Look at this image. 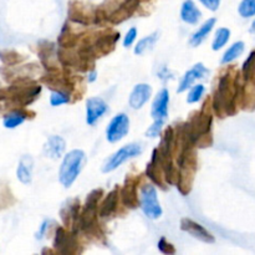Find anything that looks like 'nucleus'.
Masks as SVG:
<instances>
[{
    "instance_id": "38",
    "label": "nucleus",
    "mask_w": 255,
    "mask_h": 255,
    "mask_svg": "<svg viewBox=\"0 0 255 255\" xmlns=\"http://www.w3.org/2000/svg\"><path fill=\"white\" fill-rule=\"evenodd\" d=\"M158 77L162 80V81L166 82V81H169V80L174 79V75H173V72L168 69V67L163 66L158 71Z\"/></svg>"
},
{
    "instance_id": "20",
    "label": "nucleus",
    "mask_w": 255,
    "mask_h": 255,
    "mask_svg": "<svg viewBox=\"0 0 255 255\" xmlns=\"http://www.w3.org/2000/svg\"><path fill=\"white\" fill-rule=\"evenodd\" d=\"M119 199H120V188L119 187H116V188L112 189V191L105 197V199L99 206V216L101 217V218H109V217L114 216V214L117 212Z\"/></svg>"
},
{
    "instance_id": "35",
    "label": "nucleus",
    "mask_w": 255,
    "mask_h": 255,
    "mask_svg": "<svg viewBox=\"0 0 255 255\" xmlns=\"http://www.w3.org/2000/svg\"><path fill=\"white\" fill-rule=\"evenodd\" d=\"M164 121H161V120H154L153 124L149 126V128L146 131V136L151 137V138H154V137H158L161 134L162 128H163Z\"/></svg>"
},
{
    "instance_id": "33",
    "label": "nucleus",
    "mask_w": 255,
    "mask_h": 255,
    "mask_svg": "<svg viewBox=\"0 0 255 255\" xmlns=\"http://www.w3.org/2000/svg\"><path fill=\"white\" fill-rule=\"evenodd\" d=\"M70 97L71 95L65 91H52L51 96H50V104L54 107L61 106V105L69 104Z\"/></svg>"
},
{
    "instance_id": "12",
    "label": "nucleus",
    "mask_w": 255,
    "mask_h": 255,
    "mask_svg": "<svg viewBox=\"0 0 255 255\" xmlns=\"http://www.w3.org/2000/svg\"><path fill=\"white\" fill-rule=\"evenodd\" d=\"M181 229L193 238L198 239V241L203 242L207 244H213L216 242L213 234L211 232L207 231L203 226H201L197 222L192 221L191 218H183L181 219Z\"/></svg>"
},
{
    "instance_id": "11",
    "label": "nucleus",
    "mask_w": 255,
    "mask_h": 255,
    "mask_svg": "<svg viewBox=\"0 0 255 255\" xmlns=\"http://www.w3.org/2000/svg\"><path fill=\"white\" fill-rule=\"evenodd\" d=\"M129 131V119L126 114H119L110 121L106 128V138L110 143L120 142Z\"/></svg>"
},
{
    "instance_id": "17",
    "label": "nucleus",
    "mask_w": 255,
    "mask_h": 255,
    "mask_svg": "<svg viewBox=\"0 0 255 255\" xmlns=\"http://www.w3.org/2000/svg\"><path fill=\"white\" fill-rule=\"evenodd\" d=\"M168 104H169V92L167 89H162L154 97L153 104L151 109V116L153 120H161L164 121L168 116Z\"/></svg>"
},
{
    "instance_id": "34",
    "label": "nucleus",
    "mask_w": 255,
    "mask_h": 255,
    "mask_svg": "<svg viewBox=\"0 0 255 255\" xmlns=\"http://www.w3.org/2000/svg\"><path fill=\"white\" fill-rule=\"evenodd\" d=\"M204 91H206V89H204V86L202 84L194 85L191 89V91H189L188 96H187V102L188 104H196V102H198L202 99V96H203Z\"/></svg>"
},
{
    "instance_id": "21",
    "label": "nucleus",
    "mask_w": 255,
    "mask_h": 255,
    "mask_svg": "<svg viewBox=\"0 0 255 255\" xmlns=\"http://www.w3.org/2000/svg\"><path fill=\"white\" fill-rule=\"evenodd\" d=\"M66 149V142L61 136H51L44 144V154L51 159H59Z\"/></svg>"
},
{
    "instance_id": "7",
    "label": "nucleus",
    "mask_w": 255,
    "mask_h": 255,
    "mask_svg": "<svg viewBox=\"0 0 255 255\" xmlns=\"http://www.w3.org/2000/svg\"><path fill=\"white\" fill-rule=\"evenodd\" d=\"M142 146L138 143H129L124 146L122 148H120L119 151L115 152L111 157L105 161V163L102 164L101 171L104 173H110V172L115 171V169L119 168L122 163H125L128 159L133 158V157L139 156L142 153Z\"/></svg>"
},
{
    "instance_id": "18",
    "label": "nucleus",
    "mask_w": 255,
    "mask_h": 255,
    "mask_svg": "<svg viewBox=\"0 0 255 255\" xmlns=\"http://www.w3.org/2000/svg\"><path fill=\"white\" fill-rule=\"evenodd\" d=\"M152 95V87L147 84H138L133 87L129 95L128 104L133 110H139L146 105Z\"/></svg>"
},
{
    "instance_id": "32",
    "label": "nucleus",
    "mask_w": 255,
    "mask_h": 255,
    "mask_svg": "<svg viewBox=\"0 0 255 255\" xmlns=\"http://www.w3.org/2000/svg\"><path fill=\"white\" fill-rule=\"evenodd\" d=\"M238 12L242 17H246V19L255 16V0H242Z\"/></svg>"
},
{
    "instance_id": "1",
    "label": "nucleus",
    "mask_w": 255,
    "mask_h": 255,
    "mask_svg": "<svg viewBox=\"0 0 255 255\" xmlns=\"http://www.w3.org/2000/svg\"><path fill=\"white\" fill-rule=\"evenodd\" d=\"M242 82V75L236 67L229 66L222 72L212 99V109L217 116L224 119L238 112Z\"/></svg>"
},
{
    "instance_id": "29",
    "label": "nucleus",
    "mask_w": 255,
    "mask_h": 255,
    "mask_svg": "<svg viewBox=\"0 0 255 255\" xmlns=\"http://www.w3.org/2000/svg\"><path fill=\"white\" fill-rule=\"evenodd\" d=\"M244 51V42L243 41H238V42H234L226 52H224L223 57H222V64L226 65L229 64V62L234 61L237 57L241 56Z\"/></svg>"
},
{
    "instance_id": "22",
    "label": "nucleus",
    "mask_w": 255,
    "mask_h": 255,
    "mask_svg": "<svg viewBox=\"0 0 255 255\" xmlns=\"http://www.w3.org/2000/svg\"><path fill=\"white\" fill-rule=\"evenodd\" d=\"M202 12L193 0H186L181 7V19L189 25H196L201 20Z\"/></svg>"
},
{
    "instance_id": "6",
    "label": "nucleus",
    "mask_w": 255,
    "mask_h": 255,
    "mask_svg": "<svg viewBox=\"0 0 255 255\" xmlns=\"http://www.w3.org/2000/svg\"><path fill=\"white\" fill-rule=\"evenodd\" d=\"M138 201L139 207L147 218L158 219L163 213L158 197H157V191L152 184L146 183L141 187Z\"/></svg>"
},
{
    "instance_id": "23",
    "label": "nucleus",
    "mask_w": 255,
    "mask_h": 255,
    "mask_svg": "<svg viewBox=\"0 0 255 255\" xmlns=\"http://www.w3.org/2000/svg\"><path fill=\"white\" fill-rule=\"evenodd\" d=\"M32 168H34V159H32V157L29 156V154L22 156L19 162V166H17V179L24 184L31 183Z\"/></svg>"
},
{
    "instance_id": "26",
    "label": "nucleus",
    "mask_w": 255,
    "mask_h": 255,
    "mask_svg": "<svg viewBox=\"0 0 255 255\" xmlns=\"http://www.w3.org/2000/svg\"><path fill=\"white\" fill-rule=\"evenodd\" d=\"M216 22H217L216 17H211V19L207 20V21L204 22V24L202 25V26L199 27V29L197 30L193 35H192L191 40H189V45L193 47L199 46V45L204 41V39L207 37V35H208L212 30H213Z\"/></svg>"
},
{
    "instance_id": "37",
    "label": "nucleus",
    "mask_w": 255,
    "mask_h": 255,
    "mask_svg": "<svg viewBox=\"0 0 255 255\" xmlns=\"http://www.w3.org/2000/svg\"><path fill=\"white\" fill-rule=\"evenodd\" d=\"M137 34H138V31H137L136 27H131V29L127 31L126 36H125V39H124V46L125 47L131 46V45L134 42V40H136Z\"/></svg>"
},
{
    "instance_id": "41",
    "label": "nucleus",
    "mask_w": 255,
    "mask_h": 255,
    "mask_svg": "<svg viewBox=\"0 0 255 255\" xmlns=\"http://www.w3.org/2000/svg\"><path fill=\"white\" fill-rule=\"evenodd\" d=\"M96 79H97V71H95V70L92 69L91 71L89 72V76H87V81L94 82V81H96Z\"/></svg>"
},
{
    "instance_id": "2",
    "label": "nucleus",
    "mask_w": 255,
    "mask_h": 255,
    "mask_svg": "<svg viewBox=\"0 0 255 255\" xmlns=\"http://www.w3.org/2000/svg\"><path fill=\"white\" fill-rule=\"evenodd\" d=\"M213 124V109H212V97H207L203 106L198 112H194L184 124L189 138L194 147H209L213 143L211 129Z\"/></svg>"
},
{
    "instance_id": "13",
    "label": "nucleus",
    "mask_w": 255,
    "mask_h": 255,
    "mask_svg": "<svg viewBox=\"0 0 255 255\" xmlns=\"http://www.w3.org/2000/svg\"><path fill=\"white\" fill-rule=\"evenodd\" d=\"M146 174L154 184H157V186L159 187V188H168V186H167L168 183H167L166 181L164 169L163 167H162V163L161 161H159L158 156H157L156 149H153V152H152V158L146 167Z\"/></svg>"
},
{
    "instance_id": "28",
    "label": "nucleus",
    "mask_w": 255,
    "mask_h": 255,
    "mask_svg": "<svg viewBox=\"0 0 255 255\" xmlns=\"http://www.w3.org/2000/svg\"><path fill=\"white\" fill-rule=\"evenodd\" d=\"M158 32H152L151 35H148V36L143 37V39L139 40L138 42H137V45L134 46V54L136 55H143L144 52L148 51V50H151L152 47L154 46V44L157 42V40H158Z\"/></svg>"
},
{
    "instance_id": "16",
    "label": "nucleus",
    "mask_w": 255,
    "mask_h": 255,
    "mask_svg": "<svg viewBox=\"0 0 255 255\" xmlns=\"http://www.w3.org/2000/svg\"><path fill=\"white\" fill-rule=\"evenodd\" d=\"M208 74H209V70L207 69L202 62H198V64L194 65L191 70H188V71L184 74V76L182 77L181 82H179V86L178 89H177V92L181 94V92L187 91V89H191V87L193 86L196 80L204 79Z\"/></svg>"
},
{
    "instance_id": "25",
    "label": "nucleus",
    "mask_w": 255,
    "mask_h": 255,
    "mask_svg": "<svg viewBox=\"0 0 255 255\" xmlns=\"http://www.w3.org/2000/svg\"><path fill=\"white\" fill-rule=\"evenodd\" d=\"M29 115L35 116L34 112H30L29 110L26 111V110H24V107L15 110L14 112H11V114L6 115V116L4 117V126L6 127V128H15V127L20 126L27 117L32 119Z\"/></svg>"
},
{
    "instance_id": "3",
    "label": "nucleus",
    "mask_w": 255,
    "mask_h": 255,
    "mask_svg": "<svg viewBox=\"0 0 255 255\" xmlns=\"http://www.w3.org/2000/svg\"><path fill=\"white\" fill-rule=\"evenodd\" d=\"M40 92H41V86L30 77H26V79L15 80L9 89L0 91V97L6 100L11 106L21 109L32 104L39 97Z\"/></svg>"
},
{
    "instance_id": "42",
    "label": "nucleus",
    "mask_w": 255,
    "mask_h": 255,
    "mask_svg": "<svg viewBox=\"0 0 255 255\" xmlns=\"http://www.w3.org/2000/svg\"><path fill=\"white\" fill-rule=\"evenodd\" d=\"M249 31H251L252 34H255V20L253 21V24H252V27H251V30H249Z\"/></svg>"
},
{
    "instance_id": "5",
    "label": "nucleus",
    "mask_w": 255,
    "mask_h": 255,
    "mask_svg": "<svg viewBox=\"0 0 255 255\" xmlns=\"http://www.w3.org/2000/svg\"><path fill=\"white\" fill-rule=\"evenodd\" d=\"M85 162L86 154L81 149H72L65 154L59 171V181L65 188H70L74 184L84 168Z\"/></svg>"
},
{
    "instance_id": "31",
    "label": "nucleus",
    "mask_w": 255,
    "mask_h": 255,
    "mask_svg": "<svg viewBox=\"0 0 255 255\" xmlns=\"http://www.w3.org/2000/svg\"><path fill=\"white\" fill-rule=\"evenodd\" d=\"M0 59L7 66H14V65H17L21 61H24L25 57L20 55L19 52L14 51V50H5V51L0 52Z\"/></svg>"
},
{
    "instance_id": "24",
    "label": "nucleus",
    "mask_w": 255,
    "mask_h": 255,
    "mask_svg": "<svg viewBox=\"0 0 255 255\" xmlns=\"http://www.w3.org/2000/svg\"><path fill=\"white\" fill-rule=\"evenodd\" d=\"M81 40V35L75 34L71 30V26L69 24H65L62 30L60 31L59 39H57V44L60 47H65V49H74Z\"/></svg>"
},
{
    "instance_id": "14",
    "label": "nucleus",
    "mask_w": 255,
    "mask_h": 255,
    "mask_svg": "<svg viewBox=\"0 0 255 255\" xmlns=\"http://www.w3.org/2000/svg\"><path fill=\"white\" fill-rule=\"evenodd\" d=\"M139 1L141 0H125L114 11L110 12L107 16V21H110L111 24H121L125 20L129 19L138 9Z\"/></svg>"
},
{
    "instance_id": "39",
    "label": "nucleus",
    "mask_w": 255,
    "mask_h": 255,
    "mask_svg": "<svg viewBox=\"0 0 255 255\" xmlns=\"http://www.w3.org/2000/svg\"><path fill=\"white\" fill-rule=\"evenodd\" d=\"M201 4L203 6H206L207 9L211 10V11H216L218 10L219 5H221V0H199Z\"/></svg>"
},
{
    "instance_id": "27",
    "label": "nucleus",
    "mask_w": 255,
    "mask_h": 255,
    "mask_svg": "<svg viewBox=\"0 0 255 255\" xmlns=\"http://www.w3.org/2000/svg\"><path fill=\"white\" fill-rule=\"evenodd\" d=\"M241 75L244 81H251L255 85V51H252L244 61Z\"/></svg>"
},
{
    "instance_id": "40",
    "label": "nucleus",
    "mask_w": 255,
    "mask_h": 255,
    "mask_svg": "<svg viewBox=\"0 0 255 255\" xmlns=\"http://www.w3.org/2000/svg\"><path fill=\"white\" fill-rule=\"evenodd\" d=\"M51 223V221H44L42 222V224L41 226H40V229L39 231H37V233H36V239H42L44 238L45 236H46V233H47V231H49V224Z\"/></svg>"
},
{
    "instance_id": "10",
    "label": "nucleus",
    "mask_w": 255,
    "mask_h": 255,
    "mask_svg": "<svg viewBox=\"0 0 255 255\" xmlns=\"http://www.w3.org/2000/svg\"><path fill=\"white\" fill-rule=\"evenodd\" d=\"M80 211H81L80 202L76 198L66 201L60 209V217H61L62 223L75 234L81 231V228H80Z\"/></svg>"
},
{
    "instance_id": "9",
    "label": "nucleus",
    "mask_w": 255,
    "mask_h": 255,
    "mask_svg": "<svg viewBox=\"0 0 255 255\" xmlns=\"http://www.w3.org/2000/svg\"><path fill=\"white\" fill-rule=\"evenodd\" d=\"M139 182H141V174L138 176L128 174L125 179L122 188H120V198L126 208L133 209L139 206L138 192H137Z\"/></svg>"
},
{
    "instance_id": "8",
    "label": "nucleus",
    "mask_w": 255,
    "mask_h": 255,
    "mask_svg": "<svg viewBox=\"0 0 255 255\" xmlns=\"http://www.w3.org/2000/svg\"><path fill=\"white\" fill-rule=\"evenodd\" d=\"M79 242L76 234L67 231L64 227H57L54 238V249L60 254H76L79 253Z\"/></svg>"
},
{
    "instance_id": "36",
    "label": "nucleus",
    "mask_w": 255,
    "mask_h": 255,
    "mask_svg": "<svg viewBox=\"0 0 255 255\" xmlns=\"http://www.w3.org/2000/svg\"><path fill=\"white\" fill-rule=\"evenodd\" d=\"M157 246H158L159 252H161V253H163V254L169 255V254H174V253H176V248H174L173 244L169 243V242L167 241V239L164 238V237H162V238L159 239L158 244H157Z\"/></svg>"
},
{
    "instance_id": "30",
    "label": "nucleus",
    "mask_w": 255,
    "mask_h": 255,
    "mask_svg": "<svg viewBox=\"0 0 255 255\" xmlns=\"http://www.w3.org/2000/svg\"><path fill=\"white\" fill-rule=\"evenodd\" d=\"M229 37H231V30L227 29V27H221V29H218L216 32V36H214L213 42H212V49H213L214 51L221 50L222 47L229 41Z\"/></svg>"
},
{
    "instance_id": "19",
    "label": "nucleus",
    "mask_w": 255,
    "mask_h": 255,
    "mask_svg": "<svg viewBox=\"0 0 255 255\" xmlns=\"http://www.w3.org/2000/svg\"><path fill=\"white\" fill-rule=\"evenodd\" d=\"M67 16L69 20L72 22H76L80 25H87L91 22L92 16L89 11L86 10L85 5L81 2L76 1V0H71L69 4V9H67Z\"/></svg>"
},
{
    "instance_id": "15",
    "label": "nucleus",
    "mask_w": 255,
    "mask_h": 255,
    "mask_svg": "<svg viewBox=\"0 0 255 255\" xmlns=\"http://www.w3.org/2000/svg\"><path fill=\"white\" fill-rule=\"evenodd\" d=\"M109 106L101 97H90L86 102V122L89 126H94L107 112Z\"/></svg>"
},
{
    "instance_id": "4",
    "label": "nucleus",
    "mask_w": 255,
    "mask_h": 255,
    "mask_svg": "<svg viewBox=\"0 0 255 255\" xmlns=\"http://www.w3.org/2000/svg\"><path fill=\"white\" fill-rule=\"evenodd\" d=\"M104 197V189H94L87 196L84 207L80 211V228L92 237L102 236L101 229L97 223V213H99V203Z\"/></svg>"
}]
</instances>
